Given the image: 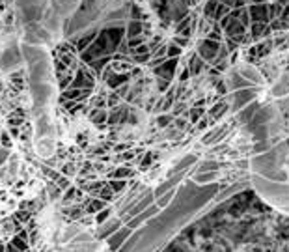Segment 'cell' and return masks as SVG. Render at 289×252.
<instances>
[{
  "label": "cell",
  "mask_w": 289,
  "mask_h": 252,
  "mask_svg": "<svg viewBox=\"0 0 289 252\" xmlns=\"http://www.w3.org/2000/svg\"><path fill=\"white\" fill-rule=\"evenodd\" d=\"M248 187V181L242 179L224 185L220 181L198 183L192 177H185L172 200L144 226L134 230L118 252H158L196 219L207 215L214 205L222 204L230 196Z\"/></svg>",
  "instance_id": "obj_1"
},
{
  "label": "cell",
  "mask_w": 289,
  "mask_h": 252,
  "mask_svg": "<svg viewBox=\"0 0 289 252\" xmlns=\"http://www.w3.org/2000/svg\"><path fill=\"white\" fill-rule=\"evenodd\" d=\"M248 185L265 204L289 215V176L280 167L278 148L272 144L258 148L250 161Z\"/></svg>",
  "instance_id": "obj_2"
},
{
  "label": "cell",
  "mask_w": 289,
  "mask_h": 252,
  "mask_svg": "<svg viewBox=\"0 0 289 252\" xmlns=\"http://www.w3.org/2000/svg\"><path fill=\"white\" fill-rule=\"evenodd\" d=\"M17 11L25 27L39 25L54 39L64 32L65 23L71 19L80 0H15Z\"/></svg>",
  "instance_id": "obj_3"
},
{
  "label": "cell",
  "mask_w": 289,
  "mask_h": 252,
  "mask_svg": "<svg viewBox=\"0 0 289 252\" xmlns=\"http://www.w3.org/2000/svg\"><path fill=\"white\" fill-rule=\"evenodd\" d=\"M97 28H99L97 36L93 37L88 49H84L79 55L80 62L86 65L103 60V58H112L125 39V25H105V27Z\"/></svg>",
  "instance_id": "obj_4"
},
{
  "label": "cell",
  "mask_w": 289,
  "mask_h": 252,
  "mask_svg": "<svg viewBox=\"0 0 289 252\" xmlns=\"http://www.w3.org/2000/svg\"><path fill=\"white\" fill-rule=\"evenodd\" d=\"M110 4H112V0H80L77 11H75L73 15H71V19L65 23L62 36H64L65 39H69V37L75 36V34H79V32H82L86 28L93 27V25L108 11Z\"/></svg>",
  "instance_id": "obj_5"
},
{
  "label": "cell",
  "mask_w": 289,
  "mask_h": 252,
  "mask_svg": "<svg viewBox=\"0 0 289 252\" xmlns=\"http://www.w3.org/2000/svg\"><path fill=\"white\" fill-rule=\"evenodd\" d=\"M95 83H97V77L93 75V71L88 67V65L80 62L79 67H77V71H75L73 83L69 84V88H75V90H84V92H93Z\"/></svg>",
  "instance_id": "obj_6"
},
{
  "label": "cell",
  "mask_w": 289,
  "mask_h": 252,
  "mask_svg": "<svg viewBox=\"0 0 289 252\" xmlns=\"http://www.w3.org/2000/svg\"><path fill=\"white\" fill-rule=\"evenodd\" d=\"M121 226H123V221H121L120 217H110L108 221H105L103 224L97 226V233H95V237H97V239H101V241H106L112 233L120 230Z\"/></svg>",
  "instance_id": "obj_7"
},
{
  "label": "cell",
  "mask_w": 289,
  "mask_h": 252,
  "mask_svg": "<svg viewBox=\"0 0 289 252\" xmlns=\"http://www.w3.org/2000/svg\"><path fill=\"white\" fill-rule=\"evenodd\" d=\"M131 235H132V230H131V228H127V226L123 224L118 232H114L110 237L106 239V247H108V251H110V252H118L121 247L125 245V241L129 239Z\"/></svg>",
  "instance_id": "obj_8"
},
{
  "label": "cell",
  "mask_w": 289,
  "mask_h": 252,
  "mask_svg": "<svg viewBox=\"0 0 289 252\" xmlns=\"http://www.w3.org/2000/svg\"><path fill=\"white\" fill-rule=\"evenodd\" d=\"M158 211H160V207H158L157 204H151L149 207H146L142 213H138L136 217H132L131 221H127V223H125V226H127V228H131V230L134 232V230H138L140 226H144V224L148 223L153 215H157Z\"/></svg>",
  "instance_id": "obj_9"
},
{
  "label": "cell",
  "mask_w": 289,
  "mask_h": 252,
  "mask_svg": "<svg viewBox=\"0 0 289 252\" xmlns=\"http://www.w3.org/2000/svg\"><path fill=\"white\" fill-rule=\"evenodd\" d=\"M106 202H103V200H99V198H86V202H84V215H95L99 213L101 209H105L106 207Z\"/></svg>",
  "instance_id": "obj_10"
},
{
  "label": "cell",
  "mask_w": 289,
  "mask_h": 252,
  "mask_svg": "<svg viewBox=\"0 0 289 252\" xmlns=\"http://www.w3.org/2000/svg\"><path fill=\"white\" fill-rule=\"evenodd\" d=\"M11 245L21 252H28L30 249V245H28V230H19L17 235H13V239H11Z\"/></svg>",
  "instance_id": "obj_11"
},
{
  "label": "cell",
  "mask_w": 289,
  "mask_h": 252,
  "mask_svg": "<svg viewBox=\"0 0 289 252\" xmlns=\"http://www.w3.org/2000/svg\"><path fill=\"white\" fill-rule=\"evenodd\" d=\"M90 120H92L97 127H103V125L106 123V120H108V112H106V109H95V111H92V114H90Z\"/></svg>",
  "instance_id": "obj_12"
},
{
  "label": "cell",
  "mask_w": 289,
  "mask_h": 252,
  "mask_svg": "<svg viewBox=\"0 0 289 252\" xmlns=\"http://www.w3.org/2000/svg\"><path fill=\"white\" fill-rule=\"evenodd\" d=\"M106 185L110 187L114 195H121L125 191V187H127V179H108Z\"/></svg>",
  "instance_id": "obj_13"
},
{
  "label": "cell",
  "mask_w": 289,
  "mask_h": 252,
  "mask_svg": "<svg viewBox=\"0 0 289 252\" xmlns=\"http://www.w3.org/2000/svg\"><path fill=\"white\" fill-rule=\"evenodd\" d=\"M112 217V207H105V209H101L99 213L93 215V221H95V224L99 226V224H103L105 221H108Z\"/></svg>",
  "instance_id": "obj_14"
},
{
  "label": "cell",
  "mask_w": 289,
  "mask_h": 252,
  "mask_svg": "<svg viewBox=\"0 0 289 252\" xmlns=\"http://www.w3.org/2000/svg\"><path fill=\"white\" fill-rule=\"evenodd\" d=\"M114 193H112V189L108 185H105L101 189V191H99V193H97V195H95V198H99V200H103V202H106V204H108V202H110V200H114Z\"/></svg>",
  "instance_id": "obj_15"
},
{
  "label": "cell",
  "mask_w": 289,
  "mask_h": 252,
  "mask_svg": "<svg viewBox=\"0 0 289 252\" xmlns=\"http://www.w3.org/2000/svg\"><path fill=\"white\" fill-rule=\"evenodd\" d=\"M131 176H132V172H131L129 168H116L114 172L108 174L110 179H127V177H131Z\"/></svg>",
  "instance_id": "obj_16"
},
{
  "label": "cell",
  "mask_w": 289,
  "mask_h": 252,
  "mask_svg": "<svg viewBox=\"0 0 289 252\" xmlns=\"http://www.w3.org/2000/svg\"><path fill=\"white\" fill-rule=\"evenodd\" d=\"M75 198H80V189H75V187H69V189H65V193L62 195V200H64L65 204L67 202H71Z\"/></svg>",
  "instance_id": "obj_17"
},
{
  "label": "cell",
  "mask_w": 289,
  "mask_h": 252,
  "mask_svg": "<svg viewBox=\"0 0 289 252\" xmlns=\"http://www.w3.org/2000/svg\"><path fill=\"white\" fill-rule=\"evenodd\" d=\"M67 215H69L71 221H80L84 217V207L82 205H73V207H69Z\"/></svg>",
  "instance_id": "obj_18"
},
{
  "label": "cell",
  "mask_w": 289,
  "mask_h": 252,
  "mask_svg": "<svg viewBox=\"0 0 289 252\" xmlns=\"http://www.w3.org/2000/svg\"><path fill=\"white\" fill-rule=\"evenodd\" d=\"M9 125H13V127H19V125H23L25 123V116H23V112L17 111V112H13L11 116H9Z\"/></svg>",
  "instance_id": "obj_19"
},
{
  "label": "cell",
  "mask_w": 289,
  "mask_h": 252,
  "mask_svg": "<svg viewBox=\"0 0 289 252\" xmlns=\"http://www.w3.org/2000/svg\"><path fill=\"white\" fill-rule=\"evenodd\" d=\"M49 191H51V200H58V198H62V193H64V191L56 185V183H54V187L53 185L49 187Z\"/></svg>",
  "instance_id": "obj_20"
},
{
  "label": "cell",
  "mask_w": 289,
  "mask_h": 252,
  "mask_svg": "<svg viewBox=\"0 0 289 252\" xmlns=\"http://www.w3.org/2000/svg\"><path fill=\"white\" fill-rule=\"evenodd\" d=\"M56 185L60 187L62 191H65V189H69V187H71V179H69L67 176H62L58 181H56Z\"/></svg>",
  "instance_id": "obj_21"
},
{
  "label": "cell",
  "mask_w": 289,
  "mask_h": 252,
  "mask_svg": "<svg viewBox=\"0 0 289 252\" xmlns=\"http://www.w3.org/2000/svg\"><path fill=\"white\" fill-rule=\"evenodd\" d=\"M9 155V149H6V148H0V165L4 163V159L8 157Z\"/></svg>",
  "instance_id": "obj_22"
},
{
  "label": "cell",
  "mask_w": 289,
  "mask_h": 252,
  "mask_svg": "<svg viewBox=\"0 0 289 252\" xmlns=\"http://www.w3.org/2000/svg\"><path fill=\"white\" fill-rule=\"evenodd\" d=\"M4 252H21V251H17V249H15L11 243H8V245L4 247Z\"/></svg>",
  "instance_id": "obj_23"
},
{
  "label": "cell",
  "mask_w": 289,
  "mask_h": 252,
  "mask_svg": "<svg viewBox=\"0 0 289 252\" xmlns=\"http://www.w3.org/2000/svg\"><path fill=\"white\" fill-rule=\"evenodd\" d=\"M4 247H6V245H2V243H0V252H4Z\"/></svg>",
  "instance_id": "obj_24"
}]
</instances>
